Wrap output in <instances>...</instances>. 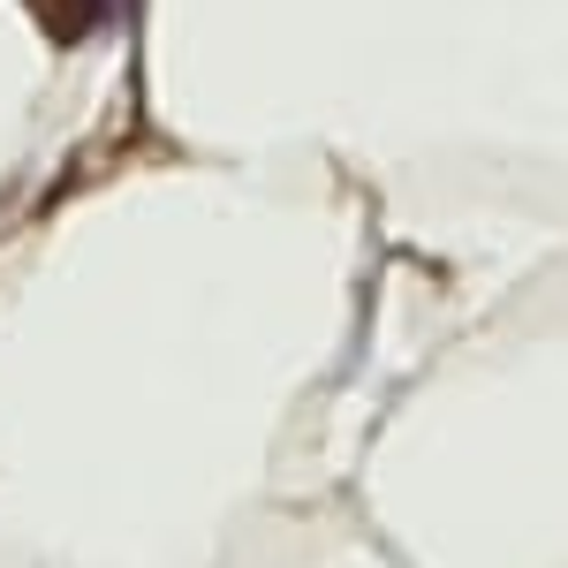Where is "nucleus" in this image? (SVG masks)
I'll return each mask as SVG.
<instances>
[{
  "instance_id": "f257e3e1",
  "label": "nucleus",
  "mask_w": 568,
  "mask_h": 568,
  "mask_svg": "<svg viewBox=\"0 0 568 568\" xmlns=\"http://www.w3.org/2000/svg\"><path fill=\"white\" fill-rule=\"evenodd\" d=\"M23 8L45 23L53 45H77V39H91V31L106 23V0H23Z\"/></svg>"
}]
</instances>
